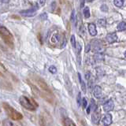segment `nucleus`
<instances>
[{
  "label": "nucleus",
  "instance_id": "1",
  "mask_svg": "<svg viewBox=\"0 0 126 126\" xmlns=\"http://www.w3.org/2000/svg\"><path fill=\"white\" fill-rule=\"evenodd\" d=\"M2 107L4 109V110L6 111V114L9 116L12 120L14 121H19V120H21L23 118V115L19 113L18 111H17L14 107L8 104L7 102H3L2 103Z\"/></svg>",
  "mask_w": 126,
  "mask_h": 126
},
{
  "label": "nucleus",
  "instance_id": "2",
  "mask_svg": "<svg viewBox=\"0 0 126 126\" xmlns=\"http://www.w3.org/2000/svg\"><path fill=\"white\" fill-rule=\"evenodd\" d=\"M0 35L6 45H8L11 48H14V36L6 27L0 25Z\"/></svg>",
  "mask_w": 126,
  "mask_h": 126
},
{
  "label": "nucleus",
  "instance_id": "3",
  "mask_svg": "<svg viewBox=\"0 0 126 126\" xmlns=\"http://www.w3.org/2000/svg\"><path fill=\"white\" fill-rule=\"evenodd\" d=\"M33 79H34V80L35 81V83H36V84L39 87V88H40L43 92H44L45 93H47L49 94H51V95H53L52 92L50 91L49 86L47 85V84L45 82L44 80H43L42 78H40L38 76H34Z\"/></svg>",
  "mask_w": 126,
  "mask_h": 126
},
{
  "label": "nucleus",
  "instance_id": "4",
  "mask_svg": "<svg viewBox=\"0 0 126 126\" xmlns=\"http://www.w3.org/2000/svg\"><path fill=\"white\" fill-rule=\"evenodd\" d=\"M19 102L24 108H25L29 110H31V111H34L35 110V106L31 102V100L25 95H22L19 98Z\"/></svg>",
  "mask_w": 126,
  "mask_h": 126
},
{
  "label": "nucleus",
  "instance_id": "5",
  "mask_svg": "<svg viewBox=\"0 0 126 126\" xmlns=\"http://www.w3.org/2000/svg\"><path fill=\"white\" fill-rule=\"evenodd\" d=\"M39 9L38 7H33L32 9L29 10H21L20 11V14L23 17H34L36 14V10Z\"/></svg>",
  "mask_w": 126,
  "mask_h": 126
},
{
  "label": "nucleus",
  "instance_id": "6",
  "mask_svg": "<svg viewBox=\"0 0 126 126\" xmlns=\"http://www.w3.org/2000/svg\"><path fill=\"white\" fill-rule=\"evenodd\" d=\"M65 38L64 37L63 38V39H62V38H61V35H59V34H58V33H55V34H54L53 35H52V37H51V42H52L53 43H60L61 41H62V43H61V47H64L65 46V44H66V42H62V40H64Z\"/></svg>",
  "mask_w": 126,
  "mask_h": 126
},
{
  "label": "nucleus",
  "instance_id": "7",
  "mask_svg": "<svg viewBox=\"0 0 126 126\" xmlns=\"http://www.w3.org/2000/svg\"><path fill=\"white\" fill-rule=\"evenodd\" d=\"M64 80H65V88L67 91L69 92L70 95H72L73 94V86H72V83H71L69 77L67 74L64 75Z\"/></svg>",
  "mask_w": 126,
  "mask_h": 126
},
{
  "label": "nucleus",
  "instance_id": "8",
  "mask_svg": "<svg viewBox=\"0 0 126 126\" xmlns=\"http://www.w3.org/2000/svg\"><path fill=\"white\" fill-rule=\"evenodd\" d=\"M92 119L93 123L98 124V122H99V121L101 119V112H100L99 109H95L94 110V113H93Z\"/></svg>",
  "mask_w": 126,
  "mask_h": 126
},
{
  "label": "nucleus",
  "instance_id": "9",
  "mask_svg": "<svg viewBox=\"0 0 126 126\" xmlns=\"http://www.w3.org/2000/svg\"><path fill=\"white\" fill-rule=\"evenodd\" d=\"M93 43V50L97 53H101L102 50V43L99 40H94L92 41Z\"/></svg>",
  "mask_w": 126,
  "mask_h": 126
},
{
  "label": "nucleus",
  "instance_id": "10",
  "mask_svg": "<svg viewBox=\"0 0 126 126\" xmlns=\"http://www.w3.org/2000/svg\"><path fill=\"white\" fill-rule=\"evenodd\" d=\"M113 106H114V104H113V101L109 100L103 105V110L106 112H110L113 109Z\"/></svg>",
  "mask_w": 126,
  "mask_h": 126
},
{
  "label": "nucleus",
  "instance_id": "11",
  "mask_svg": "<svg viewBox=\"0 0 126 126\" xmlns=\"http://www.w3.org/2000/svg\"><path fill=\"white\" fill-rule=\"evenodd\" d=\"M102 123H103L104 126H109L110 124L112 123V116L111 114L107 113L106 114L105 117L102 119Z\"/></svg>",
  "mask_w": 126,
  "mask_h": 126
},
{
  "label": "nucleus",
  "instance_id": "12",
  "mask_svg": "<svg viewBox=\"0 0 126 126\" xmlns=\"http://www.w3.org/2000/svg\"><path fill=\"white\" fill-rule=\"evenodd\" d=\"M106 40H107V42L109 43H113L115 41H117V35L115 33H110V34H108L107 35H106Z\"/></svg>",
  "mask_w": 126,
  "mask_h": 126
},
{
  "label": "nucleus",
  "instance_id": "13",
  "mask_svg": "<svg viewBox=\"0 0 126 126\" xmlns=\"http://www.w3.org/2000/svg\"><path fill=\"white\" fill-rule=\"evenodd\" d=\"M88 31H89V33L91 34V35H92V36H94V35H97L96 27H95V25L93 23H90L88 25Z\"/></svg>",
  "mask_w": 126,
  "mask_h": 126
},
{
  "label": "nucleus",
  "instance_id": "14",
  "mask_svg": "<svg viewBox=\"0 0 126 126\" xmlns=\"http://www.w3.org/2000/svg\"><path fill=\"white\" fill-rule=\"evenodd\" d=\"M27 82H28V84H29V85L31 87V88H32V92L35 94V95H38V96H39L41 94V92H40V91H39V89H38V88L35 85H34V84H32V83L29 81V80H27Z\"/></svg>",
  "mask_w": 126,
  "mask_h": 126
},
{
  "label": "nucleus",
  "instance_id": "15",
  "mask_svg": "<svg viewBox=\"0 0 126 126\" xmlns=\"http://www.w3.org/2000/svg\"><path fill=\"white\" fill-rule=\"evenodd\" d=\"M93 94H94V97L100 98L102 96V88L98 85L94 86V89H93Z\"/></svg>",
  "mask_w": 126,
  "mask_h": 126
},
{
  "label": "nucleus",
  "instance_id": "16",
  "mask_svg": "<svg viewBox=\"0 0 126 126\" xmlns=\"http://www.w3.org/2000/svg\"><path fill=\"white\" fill-rule=\"evenodd\" d=\"M94 60L97 61V62H101L104 59V56L102 53H97L94 56Z\"/></svg>",
  "mask_w": 126,
  "mask_h": 126
},
{
  "label": "nucleus",
  "instance_id": "17",
  "mask_svg": "<svg viewBox=\"0 0 126 126\" xmlns=\"http://www.w3.org/2000/svg\"><path fill=\"white\" fill-rule=\"evenodd\" d=\"M117 29L119 31H125L126 30V23L124 21H121L117 25Z\"/></svg>",
  "mask_w": 126,
  "mask_h": 126
},
{
  "label": "nucleus",
  "instance_id": "18",
  "mask_svg": "<svg viewBox=\"0 0 126 126\" xmlns=\"http://www.w3.org/2000/svg\"><path fill=\"white\" fill-rule=\"evenodd\" d=\"M64 124H65V126H77L73 122V121L69 119V118H65L64 121Z\"/></svg>",
  "mask_w": 126,
  "mask_h": 126
},
{
  "label": "nucleus",
  "instance_id": "19",
  "mask_svg": "<svg viewBox=\"0 0 126 126\" xmlns=\"http://www.w3.org/2000/svg\"><path fill=\"white\" fill-rule=\"evenodd\" d=\"M78 77H79V80H80V84H81V88H82V90L84 91V92H86V87H85V84H84V82L82 80V77L80 76V73H78Z\"/></svg>",
  "mask_w": 126,
  "mask_h": 126
},
{
  "label": "nucleus",
  "instance_id": "20",
  "mask_svg": "<svg viewBox=\"0 0 126 126\" xmlns=\"http://www.w3.org/2000/svg\"><path fill=\"white\" fill-rule=\"evenodd\" d=\"M39 125H40V126H46V120H45L44 117H43V115L39 116Z\"/></svg>",
  "mask_w": 126,
  "mask_h": 126
},
{
  "label": "nucleus",
  "instance_id": "21",
  "mask_svg": "<svg viewBox=\"0 0 126 126\" xmlns=\"http://www.w3.org/2000/svg\"><path fill=\"white\" fill-rule=\"evenodd\" d=\"M113 3L114 5L117 7H121L123 6L124 4V0H113Z\"/></svg>",
  "mask_w": 126,
  "mask_h": 126
},
{
  "label": "nucleus",
  "instance_id": "22",
  "mask_svg": "<svg viewBox=\"0 0 126 126\" xmlns=\"http://www.w3.org/2000/svg\"><path fill=\"white\" fill-rule=\"evenodd\" d=\"M84 15L85 18H88L90 17V10L88 6H86L84 9Z\"/></svg>",
  "mask_w": 126,
  "mask_h": 126
},
{
  "label": "nucleus",
  "instance_id": "23",
  "mask_svg": "<svg viewBox=\"0 0 126 126\" xmlns=\"http://www.w3.org/2000/svg\"><path fill=\"white\" fill-rule=\"evenodd\" d=\"M106 19H104V18L98 19V25L104 27V26H106Z\"/></svg>",
  "mask_w": 126,
  "mask_h": 126
},
{
  "label": "nucleus",
  "instance_id": "24",
  "mask_svg": "<svg viewBox=\"0 0 126 126\" xmlns=\"http://www.w3.org/2000/svg\"><path fill=\"white\" fill-rule=\"evenodd\" d=\"M77 21V17H76V13H75V10H73L72 14H71V21L73 24H76Z\"/></svg>",
  "mask_w": 126,
  "mask_h": 126
},
{
  "label": "nucleus",
  "instance_id": "25",
  "mask_svg": "<svg viewBox=\"0 0 126 126\" xmlns=\"http://www.w3.org/2000/svg\"><path fill=\"white\" fill-rule=\"evenodd\" d=\"M48 70H49V72H50V73H53V74L57 73V69L55 68V66H54V65L50 66V67H49V69H48Z\"/></svg>",
  "mask_w": 126,
  "mask_h": 126
},
{
  "label": "nucleus",
  "instance_id": "26",
  "mask_svg": "<svg viewBox=\"0 0 126 126\" xmlns=\"http://www.w3.org/2000/svg\"><path fill=\"white\" fill-rule=\"evenodd\" d=\"M3 126H13V123L8 120L3 121Z\"/></svg>",
  "mask_w": 126,
  "mask_h": 126
},
{
  "label": "nucleus",
  "instance_id": "27",
  "mask_svg": "<svg viewBox=\"0 0 126 126\" xmlns=\"http://www.w3.org/2000/svg\"><path fill=\"white\" fill-rule=\"evenodd\" d=\"M91 102H92V103H91V106H90V108L92 110H95L96 109V105H95V102H94V99H92L91 100Z\"/></svg>",
  "mask_w": 126,
  "mask_h": 126
},
{
  "label": "nucleus",
  "instance_id": "28",
  "mask_svg": "<svg viewBox=\"0 0 126 126\" xmlns=\"http://www.w3.org/2000/svg\"><path fill=\"white\" fill-rule=\"evenodd\" d=\"M71 43H72V45H73V47H76V39H75V36L73 35L71 36Z\"/></svg>",
  "mask_w": 126,
  "mask_h": 126
},
{
  "label": "nucleus",
  "instance_id": "29",
  "mask_svg": "<svg viewBox=\"0 0 126 126\" xmlns=\"http://www.w3.org/2000/svg\"><path fill=\"white\" fill-rule=\"evenodd\" d=\"M100 9H101L102 11H103V12H107L108 11V6L106 5H105V4H103V5L101 6Z\"/></svg>",
  "mask_w": 126,
  "mask_h": 126
},
{
  "label": "nucleus",
  "instance_id": "30",
  "mask_svg": "<svg viewBox=\"0 0 126 126\" xmlns=\"http://www.w3.org/2000/svg\"><path fill=\"white\" fill-rule=\"evenodd\" d=\"M39 18H40L41 20H47V14L46 13H43L39 16Z\"/></svg>",
  "mask_w": 126,
  "mask_h": 126
},
{
  "label": "nucleus",
  "instance_id": "31",
  "mask_svg": "<svg viewBox=\"0 0 126 126\" xmlns=\"http://www.w3.org/2000/svg\"><path fill=\"white\" fill-rule=\"evenodd\" d=\"M77 104H78V106H80V104H81V95H80V93H79L78 96H77Z\"/></svg>",
  "mask_w": 126,
  "mask_h": 126
},
{
  "label": "nucleus",
  "instance_id": "32",
  "mask_svg": "<svg viewBox=\"0 0 126 126\" xmlns=\"http://www.w3.org/2000/svg\"><path fill=\"white\" fill-rule=\"evenodd\" d=\"M82 103H83V107L84 108H86L87 107V104H88V102H87L86 98H83L82 99Z\"/></svg>",
  "mask_w": 126,
  "mask_h": 126
},
{
  "label": "nucleus",
  "instance_id": "33",
  "mask_svg": "<svg viewBox=\"0 0 126 126\" xmlns=\"http://www.w3.org/2000/svg\"><path fill=\"white\" fill-rule=\"evenodd\" d=\"M90 49H91V45H90V44H88V45L86 46V47H85V52H86V53L89 52Z\"/></svg>",
  "mask_w": 126,
  "mask_h": 126
},
{
  "label": "nucleus",
  "instance_id": "34",
  "mask_svg": "<svg viewBox=\"0 0 126 126\" xmlns=\"http://www.w3.org/2000/svg\"><path fill=\"white\" fill-rule=\"evenodd\" d=\"M39 2L41 6H44L46 3V0H39Z\"/></svg>",
  "mask_w": 126,
  "mask_h": 126
},
{
  "label": "nucleus",
  "instance_id": "35",
  "mask_svg": "<svg viewBox=\"0 0 126 126\" xmlns=\"http://www.w3.org/2000/svg\"><path fill=\"white\" fill-rule=\"evenodd\" d=\"M55 6H56V3H55V2H52V4H51V6H52V10H54Z\"/></svg>",
  "mask_w": 126,
  "mask_h": 126
},
{
  "label": "nucleus",
  "instance_id": "36",
  "mask_svg": "<svg viewBox=\"0 0 126 126\" xmlns=\"http://www.w3.org/2000/svg\"><path fill=\"white\" fill-rule=\"evenodd\" d=\"M0 67H1V68H2L3 70H5V71L6 70V68H5V66H4V65L2 64V63H1V62H0Z\"/></svg>",
  "mask_w": 126,
  "mask_h": 126
},
{
  "label": "nucleus",
  "instance_id": "37",
  "mask_svg": "<svg viewBox=\"0 0 126 126\" xmlns=\"http://www.w3.org/2000/svg\"><path fill=\"white\" fill-rule=\"evenodd\" d=\"M90 111H91V108H90V106H88V109H87V113H90Z\"/></svg>",
  "mask_w": 126,
  "mask_h": 126
},
{
  "label": "nucleus",
  "instance_id": "38",
  "mask_svg": "<svg viewBox=\"0 0 126 126\" xmlns=\"http://www.w3.org/2000/svg\"><path fill=\"white\" fill-rule=\"evenodd\" d=\"M38 37H39V41H40V43L42 44L43 43V42H42V40H41V37H40V35H38Z\"/></svg>",
  "mask_w": 126,
  "mask_h": 126
},
{
  "label": "nucleus",
  "instance_id": "39",
  "mask_svg": "<svg viewBox=\"0 0 126 126\" xmlns=\"http://www.w3.org/2000/svg\"><path fill=\"white\" fill-rule=\"evenodd\" d=\"M87 2H92V1H94V0H86Z\"/></svg>",
  "mask_w": 126,
  "mask_h": 126
},
{
  "label": "nucleus",
  "instance_id": "40",
  "mask_svg": "<svg viewBox=\"0 0 126 126\" xmlns=\"http://www.w3.org/2000/svg\"><path fill=\"white\" fill-rule=\"evenodd\" d=\"M125 57L126 58V51H125Z\"/></svg>",
  "mask_w": 126,
  "mask_h": 126
},
{
  "label": "nucleus",
  "instance_id": "41",
  "mask_svg": "<svg viewBox=\"0 0 126 126\" xmlns=\"http://www.w3.org/2000/svg\"><path fill=\"white\" fill-rule=\"evenodd\" d=\"M2 0H0V3H1V2H2Z\"/></svg>",
  "mask_w": 126,
  "mask_h": 126
}]
</instances>
